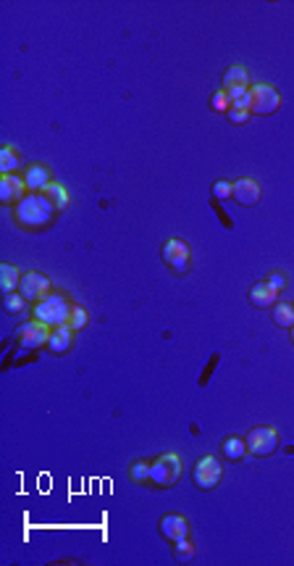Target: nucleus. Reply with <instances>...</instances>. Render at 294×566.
Returning a JSON list of instances; mask_svg holds the SVG:
<instances>
[{"instance_id":"nucleus-9","label":"nucleus","mask_w":294,"mask_h":566,"mask_svg":"<svg viewBox=\"0 0 294 566\" xmlns=\"http://www.w3.org/2000/svg\"><path fill=\"white\" fill-rule=\"evenodd\" d=\"M190 245L184 240H179V237H171V240H166V245H163V261H166V266L173 271H179V274H184V271L190 269Z\"/></svg>"},{"instance_id":"nucleus-22","label":"nucleus","mask_w":294,"mask_h":566,"mask_svg":"<svg viewBox=\"0 0 294 566\" xmlns=\"http://www.w3.org/2000/svg\"><path fill=\"white\" fill-rule=\"evenodd\" d=\"M24 303H27V300H24L21 293H8V295L3 297V311H6V314H21V311L27 308Z\"/></svg>"},{"instance_id":"nucleus-29","label":"nucleus","mask_w":294,"mask_h":566,"mask_svg":"<svg viewBox=\"0 0 294 566\" xmlns=\"http://www.w3.org/2000/svg\"><path fill=\"white\" fill-rule=\"evenodd\" d=\"M268 285H271V288H276V290H284L286 277H284V274H271V277H268Z\"/></svg>"},{"instance_id":"nucleus-25","label":"nucleus","mask_w":294,"mask_h":566,"mask_svg":"<svg viewBox=\"0 0 294 566\" xmlns=\"http://www.w3.org/2000/svg\"><path fill=\"white\" fill-rule=\"evenodd\" d=\"M134 482H150V464H145V461H137L132 469H129Z\"/></svg>"},{"instance_id":"nucleus-12","label":"nucleus","mask_w":294,"mask_h":566,"mask_svg":"<svg viewBox=\"0 0 294 566\" xmlns=\"http://www.w3.org/2000/svg\"><path fill=\"white\" fill-rule=\"evenodd\" d=\"M260 184L255 179H250V177H239L234 179V192H231V198L239 203V206H245V208H252L260 203Z\"/></svg>"},{"instance_id":"nucleus-14","label":"nucleus","mask_w":294,"mask_h":566,"mask_svg":"<svg viewBox=\"0 0 294 566\" xmlns=\"http://www.w3.org/2000/svg\"><path fill=\"white\" fill-rule=\"evenodd\" d=\"M24 179H27V187L32 192H42L50 182H53L50 169L48 166H42V163H32L27 172H24Z\"/></svg>"},{"instance_id":"nucleus-1","label":"nucleus","mask_w":294,"mask_h":566,"mask_svg":"<svg viewBox=\"0 0 294 566\" xmlns=\"http://www.w3.org/2000/svg\"><path fill=\"white\" fill-rule=\"evenodd\" d=\"M56 213L58 208L45 192H29L24 201L13 206V216L24 230H45Z\"/></svg>"},{"instance_id":"nucleus-17","label":"nucleus","mask_w":294,"mask_h":566,"mask_svg":"<svg viewBox=\"0 0 294 566\" xmlns=\"http://www.w3.org/2000/svg\"><path fill=\"white\" fill-rule=\"evenodd\" d=\"M237 87L250 90V71L245 66H228L223 74V90H237Z\"/></svg>"},{"instance_id":"nucleus-16","label":"nucleus","mask_w":294,"mask_h":566,"mask_svg":"<svg viewBox=\"0 0 294 566\" xmlns=\"http://www.w3.org/2000/svg\"><path fill=\"white\" fill-rule=\"evenodd\" d=\"M19 282H21V271L13 264H0V290H3V295L19 293Z\"/></svg>"},{"instance_id":"nucleus-10","label":"nucleus","mask_w":294,"mask_h":566,"mask_svg":"<svg viewBox=\"0 0 294 566\" xmlns=\"http://www.w3.org/2000/svg\"><path fill=\"white\" fill-rule=\"evenodd\" d=\"M27 179L16 174H0V201L6 206H16L27 198Z\"/></svg>"},{"instance_id":"nucleus-26","label":"nucleus","mask_w":294,"mask_h":566,"mask_svg":"<svg viewBox=\"0 0 294 566\" xmlns=\"http://www.w3.org/2000/svg\"><path fill=\"white\" fill-rule=\"evenodd\" d=\"M231 192H234V182L221 179V182L213 184V198H216V201H228V198H231Z\"/></svg>"},{"instance_id":"nucleus-21","label":"nucleus","mask_w":294,"mask_h":566,"mask_svg":"<svg viewBox=\"0 0 294 566\" xmlns=\"http://www.w3.org/2000/svg\"><path fill=\"white\" fill-rule=\"evenodd\" d=\"M274 322H276V326H292L294 324V306H289V303H276Z\"/></svg>"},{"instance_id":"nucleus-3","label":"nucleus","mask_w":294,"mask_h":566,"mask_svg":"<svg viewBox=\"0 0 294 566\" xmlns=\"http://www.w3.org/2000/svg\"><path fill=\"white\" fill-rule=\"evenodd\" d=\"M181 480V459L176 453H163L150 464V482L155 488H173Z\"/></svg>"},{"instance_id":"nucleus-30","label":"nucleus","mask_w":294,"mask_h":566,"mask_svg":"<svg viewBox=\"0 0 294 566\" xmlns=\"http://www.w3.org/2000/svg\"><path fill=\"white\" fill-rule=\"evenodd\" d=\"M289 332H292V343H294V324H292V326H289Z\"/></svg>"},{"instance_id":"nucleus-8","label":"nucleus","mask_w":294,"mask_h":566,"mask_svg":"<svg viewBox=\"0 0 294 566\" xmlns=\"http://www.w3.org/2000/svg\"><path fill=\"white\" fill-rule=\"evenodd\" d=\"M50 288H53L50 279L45 274H39V271H24L21 274L19 293L24 295L27 303H42L50 295Z\"/></svg>"},{"instance_id":"nucleus-2","label":"nucleus","mask_w":294,"mask_h":566,"mask_svg":"<svg viewBox=\"0 0 294 566\" xmlns=\"http://www.w3.org/2000/svg\"><path fill=\"white\" fill-rule=\"evenodd\" d=\"M71 308L74 306L66 300V295L50 293L42 303L35 306V319L45 322L48 326H63V324H68V319H71Z\"/></svg>"},{"instance_id":"nucleus-11","label":"nucleus","mask_w":294,"mask_h":566,"mask_svg":"<svg viewBox=\"0 0 294 566\" xmlns=\"http://www.w3.org/2000/svg\"><path fill=\"white\" fill-rule=\"evenodd\" d=\"M161 535L176 546V543L190 538V521L181 517V514H166L161 519Z\"/></svg>"},{"instance_id":"nucleus-19","label":"nucleus","mask_w":294,"mask_h":566,"mask_svg":"<svg viewBox=\"0 0 294 566\" xmlns=\"http://www.w3.org/2000/svg\"><path fill=\"white\" fill-rule=\"evenodd\" d=\"M19 166H21L19 153L13 148H8V145H3L0 148V174H13Z\"/></svg>"},{"instance_id":"nucleus-15","label":"nucleus","mask_w":294,"mask_h":566,"mask_svg":"<svg viewBox=\"0 0 294 566\" xmlns=\"http://www.w3.org/2000/svg\"><path fill=\"white\" fill-rule=\"evenodd\" d=\"M276 297H278V290L271 288L268 282H255L252 290H250V303L255 308H271L276 306Z\"/></svg>"},{"instance_id":"nucleus-7","label":"nucleus","mask_w":294,"mask_h":566,"mask_svg":"<svg viewBox=\"0 0 294 566\" xmlns=\"http://www.w3.org/2000/svg\"><path fill=\"white\" fill-rule=\"evenodd\" d=\"M192 477H195V485L200 490H213L219 488L221 480H223V466H221V461L216 456H205V459H200L195 464Z\"/></svg>"},{"instance_id":"nucleus-23","label":"nucleus","mask_w":294,"mask_h":566,"mask_svg":"<svg viewBox=\"0 0 294 566\" xmlns=\"http://www.w3.org/2000/svg\"><path fill=\"white\" fill-rule=\"evenodd\" d=\"M87 322H90V314H87L82 306H74L71 308V319H68V326L74 329V332H79V329H85Z\"/></svg>"},{"instance_id":"nucleus-27","label":"nucleus","mask_w":294,"mask_h":566,"mask_svg":"<svg viewBox=\"0 0 294 566\" xmlns=\"http://www.w3.org/2000/svg\"><path fill=\"white\" fill-rule=\"evenodd\" d=\"M210 106H213V111H221V114H226L228 111V95L223 93V90H219V93H213V98H210Z\"/></svg>"},{"instance_id":"nucleus-5","label":"nucleus","mask_w":294,"mask_h":566,"mask_svg":"<svg viewBox=\"0 0 294 566\" xmlns=\"http://www.w3.org/2000/svg\"><path fill=\"white\" fill-rule=\"evenodd\" d=\"M247 453H252L257 459H266L271 453H276L278 448V432L274 427H252L247 432Z\"/></svg>"},{"instance_id":"nucleus-13","label":"nucleus","mask_w":294,"mask_h":566,"mask_svg":"<svg viewBox=\"0 0 294 566\" xmlns=\"http://www.w3.org/2000/svg\"><path fill=\"white\" fill-rule=\"evenodd\" d=\"M71 343H74V329L68 324L63 326H53V332H50V340H48V350L53 355H63L71 350Z\"/></svg>"},{"instance_id":"nucleus-6","label":"nucleus","mask_w":294,"mask_h":566,"mask_svg":"<svg viewBox=\"0 0 294 566\" xmlns=\"http://www.w3.org/2000/svg\"><path fill=\"white\" fill-rule=\"evenodd\" d=\"M50 332H53V329H50L45 322L32 319V322H24V324L16 329V340H19V348H24V350H37V348L48 346Z\"/></svg>"},{"instance_id":"nucleus-4","label":"nucleus","mask_w":294,"mask_h":566,"mask_svg":"<svg viewBox=\"0 0 294 566\" xmlns=\"http://www.w3.org/2000/svg\"><path fill=\"white\" fill-rule=\"evenodd\" d=\"M281 108V95L278 90L266 82L250 85V114L252 116H271Z\"/></svg>"},{"instance_id":"nucleus-18","label":"nucleus","mask_w":294,"mask_h":566,"mask_svg":"<svg viewBox=\"0 0 294 566\" xmlns=\"http://www.w3.org/2000/svg\"><path fill=\"white\" fill-rule=\"evenodd\" d=\"M221 453H223L228 461H242L247 456V442L242 440V437H226L223 445H221Z\"/></svg>"},{"instance_id":"nucleus-20","label":"nucleus","mask_w":294,"mask_h":566,"mask_svg":"<svg viewBox=\"0 0 294 566\" xmlns=\"http://www.w3.org/2000/svg\"><path fill=\"white\" fill-rule=\"evenodd\" d=\"M42 192H45L50 201H53V206H56L58 211H63V208L68 206V192L63 190V187H61L58 182H50Z\"/></svg>"},{"instance_id":"nucleus-24","label":"nucleus","mask_w":294,"mask_h":566,"mask_svg":"<svg viewBox=\"0 0 294 566\" xmlns=\"http://www.w3.org/2000/svg\"><path fill=\"white\" fill-rule=\"evenodd\" d=\"M176 558H179L181 564H187V561H192L195 558V546H192V540H181V543H176Z\"/></svg>"},{"instance_id":"nucleus-28","label":"nucleus","mask_w":294,"mask_h":566,"mask_svg":"<svg viewBox=\"0 0 294 566\" xmlns=\"http://www.w3.org/2000/svg\"><path fill=\"white\" fill-rule=\"evenodd\" d=\"M226 116H228V122H231V124H245V122L252 114H250V111H237V108H228Z\"/></svg>"}]
</instances>
